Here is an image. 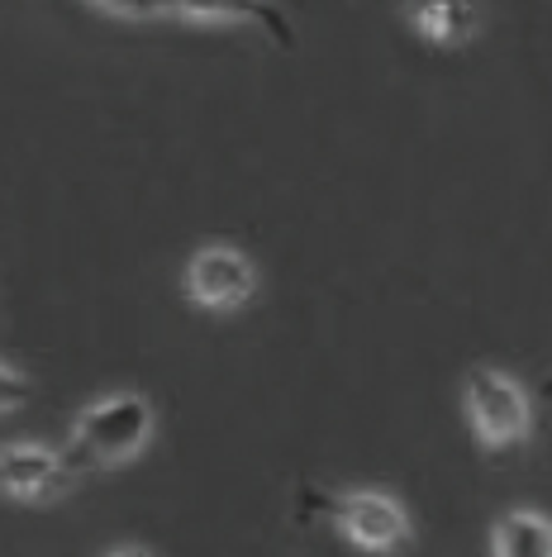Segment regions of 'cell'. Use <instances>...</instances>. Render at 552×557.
<instances>
[{"label":"cell","mask_w":552,"mask_h":557,"mask_svg":"<svg viewBox=\"0 0 552 557\" xmlns=\"http://www.w3.org/2000/svg\"><path fill=\"white\" fill-rule=\"evenodd\" d=\"M100 10H110V15H124V20H153L162 15L158 0H96Z\"/></svg>","instance_id":"cell-10"},{"label":"cell","mask_w":552,"mask_h":557,"mask_svg":"<svg viewBox=\"0 0 552 557\" xmlns=\"http://www.w3.org/2000/svg\"><path fill=\"white\" fill-rule=\"evenodd\" d=\"M410 20L438 48H457L476 29V5L472 0H410Z\"/></svg>","instance_id":"cell-7"},{"label":"cell","mask_w":552,"mask_h":557,"mask_svg":"<svg viewBox=\"0 0 552 557\" xmlns=\"http://www.w3.org/2000/svg\"><path fill=\"white\" fill-rule=\"evenodd\" d=\"M72 476H77V467L67 462V453H48V448H34V443L0 448V496L48 500L58 491H67Z\"/></svg>","instance_id":"cell-5"},{"label":"cell","mask_w":552,"mask_h":557,"mask_svg":"<svg viewBox=\"0 0 552 557\" xmlns=\"http://www.w3.org/2000/svg\"><path fill=\"white\" fill-rule=\"evenodd\" d=\"M105 557H153V553H148V548H138V543H124V548L105 553Z\"/></svg>","instance_id":"cell-11"},{"label":"cell","mask_w":552,"mask_h":557,"mask_svg":"<svg viewBox=\"0 0 552 557\" xmlns=\"http://www.w3.org/2000/svg\"><path fill=\"white\" fill-rule=\"evenodd\" d=\"M148 434H153V405L143 396L124 391V396L96 400L77 420L67 462L77 467V472L81 467H115L124 458H134V453L148 443Z\"/></svg>","instance_id":"cell-1"},{"label":"cell","mask_w":552,"mask_h":557,"mask_svg":"<svg viewBox=\"0 0 552 557\" xmlns=\"http://www.w3.org/2000/svg\"><path fill=\"white\" fill-rule=\"evenodd\" d=\"M495 557H552V519L538 510H510L495 524Z\"/></svg>","instance_id":"cell-8"},{"label":"cell","mask_w":552,"mask_h":557,"mask_svg":"<svg viewBox=\"0 0 552 557\" xmlns=\"http://www.w3.org/2000/svg\"><path fill=\"white\" fill-rule=\"evenodd\" d=\"M305 505L334 519V529L362 553H396L410 539V515L400 500L381 496V491H353V496H324V491H305Z\"/></svg>","instance_id":"cell-2"},{"label":"cell","mask_w":552,"mask_h":557,"mask_svg":"<svg viewBox=\"0 0 552 557\" xmlns=\"http://www.w3.org/2000/svg\"><path fill=\"white\" fill-rule=\"evenodd\" d=\"M258 272L243 252L234 248H205L186 262V300H196L200 310H234L253 296Z\"/></svg>","instance_id":"cell-4"},{"label":"cell","mask_w":552,"mask_h":557,"mask_svg":"<svg viewBox=\"0 0 552 557\" xmlns=\"http://www.w3.org/2000/svg\"><path fill=\"white\" fill-rule=\"evenodd\" d=\"M162 15H181V20H243L258 24L276 48H296V29L272 0H158Z\"/></svg>","instance_id":"cell-6"},{"label":"cell","mask_w":552,"mask_h":557,"mask_svg":"<svg viewBox=\"0 0 552 557\" xmlns=\"http://www.w3.org/2000/svg\"><path fill=\"white\" fill-rule=\"evenodd\" d=\"M467 420L486 448H514L529 434V396L495 367H472L467 372Z\"/></svg>","instance_id":"cell-3"},{"label":"cell","mask_w":552,"mask_h":557,"mask_svg":"<svg viewBox=\"0 0 552 557\" xmlns=\"http://www.w3.org/2000/svg\"><path fill=\"white\" fill-rule=\"evenodd\" d=\"M29 400H34V386L24 382L20 372H10V367H0V414L20 410V405H29Z\"/></svg>","instance_id":"cell-9"},{"label":"cell","mask_w":552,"mask_h":557,"mask_svg":"<svg viewBox=\"0 0 552 557\" xmlns=\"http://www.w3.org/2000/svg\"><path fill=\"white\" fill-rule=\"evenodd\" d=\"M548 396H552V382H548Z\"/></svg>","instance_id":"cell-12"}]
</instances>
